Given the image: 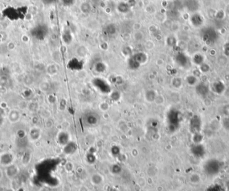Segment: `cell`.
<instances>
[{
  "instance_id": "1",
  "label": "cell",
  "mask_w": 229,
  "mask_h": 191,
  "mask_svg": "<svg viewBox=\"0 0 229 191\" xmlns=\"http://www.w3.org/2000/svg\"><path fill=\"white\" fill-rule=\"evenodd\" d=\"M223 164L217 159H210L204 163L203 170L208 176H215L222 170Z\"/></svg>"
},
{
  "instance_id": "2",
  "label": "cell",
  "mask_w": 229,
  "mask_h": 191,
  "mask_svg": "<svg viewBox=\"0 0 229 191\" xmlns=\"http://www.w3.org/2000/svg\"><path fill=\"white\" fill-rule=\"evenodd\" d=\"M202 128V120L199 115H194L190 121V130L193 134L201 133Z\"/></svg>"
},
{
  "instance_id": "3",
  "label": "cell",
  "mask_w": 229,
  "mask_h": 191,
  "mask_svg": "<svg viewBox=\"0 0 229 191\" xmlns=\"http://www.w3.org/2000/svg\"><path fill=\"white\" fill-rule=\"evenodd\" d=\"M191 152L197 158H203L206 155V149L203 144L194 143L191 148Z\"/></svg>"
},
{
  "instance_id": "4",
  "label": "cell",
  "mask_w": 229,
  "mask_h": 191,
  "mask_svg": "<svg viewBox=\"0 0 229 191\" xmlns=\"http://www.w3.org/2000/svg\"><path fill=\"white\" fill-rule=\"evenodd\" d=\"M196 92L198 95L202 97L207 96L210 92V87L208 84L205 82L198 83L196 85Z\"/></svg>"
},
{
  "instance_id": "5",
  "label": "cell",
  "mask_w": 229,
  "mask_h": 191,
  "mask_svg": "<svg viewBox=\"0 0 229 191\" xmlns=\"http://www.w3.org/2000/svg\"><path fill=\"white\" fill-rule=\"evenodd\" d=\"M226 87L223 81H215L211 85V90L217 95H221L225 91Z\"/></svg>"
},
{
  "instance_id": "6",
  "label": "cell",
  "mask_w": 229,
  "mask_h": 191,
  "mask_svg": "<svg viewBox=\"0 0 229 191\" xmlns=\"http://www.w3.org/2000/svg\"><path fill=\"white\" fill-rule=\"evenodd\" d=\"M14 161L13 155L9 153L6 152L2 155H0V164L3 166H7L12 164Z\"/></svg>"
},
{
  "instance_id": "7",
  "label": "cell",
  "mask_w": 229,
  "mask_h": 191,
  "mask_svg": "<svg viewBox=\"0 0 229 191\" xmlns=\"http://www.w3.org/2000/svg\"><path fill=\"white\" fill-rule=\"evenodd\" d=\"M18 172L19 168L16 165L11 164L6 166V173L7 176L10 178H14L18 174Z\"/></svg>"
},
{
  "instance_id": "8",
  "label": "cell",
  "mask_w": 229,
  "mask_h": 191,
  "mask_svg": "<svg viewBox=\"0 0 229 191\" xmlns=\"http://www.w3.org/2000/svg\"><path fill=\"white\" fill-rule=\"evenodd\" d=\"M169 119L170 120V122H172V123H174V125L176 124L177 125L180 122L181 114L180 111L173 110L172 111H170L169 113Z\"/></svg>"
},
{
  "instance_id": "9",
  "label": "cell",
  "mask_w": 229,
  "mask_h": 191,
  "mask_svg": "<svg viewBox=\"0 0 229 191\" xmlns=\"http://www.w3.org/2000/svg\"><path fill=\"white\" fill-rule=\"evenodd\" d=\"M131 58L132 60H133L139 66H141V64L145 63L147 60V56L146 54L143 52H138L137 54H135Z\"/></svg>"
},
{
  "instance_id": "10",
  "label": "cell",
  "mask_w": 229,
  "mask_h": 191,
  "mask_svg": "<svg viewBox=\"0 0 229 191\" xmlns=\"http://www.w3.org/2000/svg\"><path fill=\"white\" fill-rule=\"evenodd\" d=\"M7 118H8L9 122L14 123L18 122L19 120L20 119V113L18 110H11L8 114V116H7Z\"/></svg>"
},
{
  "instance_id": "11",
  "label": "cell",
  "mask_w": 229,
  "mask_h": 191,
  "mask_svg": "<svg viewBox=\"0 0 229 191\" xmlns=\"http://www.w3.org/2000/svg\"><path fill=\"white\" fill-rule=\"evenodd\" d=\"M176 60L177 63L180 66H181V67H188V63H189L188 59V58L186 57V56L184 55V54H178V55L176 56Z\"/></svg>"
},
{
  "instance_id": "12",
  "label": "cell",
  "mask_w": 229,
  "mask_h": 191,
  "mask_svg": "<svg viewBox=\"0 0 229 191\" xmlns=\"http://www.w3.org/2000/svg\"><path fill=\"white\" fill-rule=\"evenodd\" d=\"M40 131L36 127L32 128L29 132V136L31 140L32 141H36L38 138H40Z\"/></svg>"
},
{
  "instance_id": "13",
  "label": "cell",
  "mask_w": 229,
  "mask_h": 191,
  "mask_svg": "<svg viewBox=\"0 0 229 191\" xmlns=\"http://www.w3.org/2000/svg\"><path fill=\"white\" fill-rule=\"evenodd\" d=\"M117 9L119 11H120L121 13L125 14V13H127L128 11H129V10H131V7L128 3L121 2L118 5Z\"/></svg>"
},
{
  "instance_id": "14",
  "label": "cell",
  "mask_w": 229,
  "mask_h": 191,
  "mask_svg": "<svg viewBox=\"0 0 229 191\" xmlns=\"http://www.w3.org/2000/svg\"><path fill=\"white\" fill-rule=\"evenodd\" d=\"M86 121L88 122V124L91 125H94L96 124L98 121V117L96 115V114H89L86 117Z\"/></svg>"
},
{
  "instance_id": "15",
  "label": "cell",
  "mask_w": 229,
  "mask_h": 191,
  "mask_svg": "<svg viewBox=\"0 0 229 191\" xmlns=\"http://www.w3.org/2000/svg\"><path fill=\"white\" fill-rule=\"evenodd\" d=\"M186 81L188 85H189L190 86H196V85L198 84V79L195 77L193 75H190L186 77Z\"/></svg>"
},
{
  "instance_id": "16",
  "label": "cell",
  "mask_w": 229,
  "mask_h": 191,
  "mask_svg": "<svg viewBox=\"0 0 229 191\" xmlns=\"http://www.w3.org/2000/svg\"><path fill=\"white\" fill-rule=\"evenodd\" d=\"M156 95L157 94L155 93L153 90H150V91L146 92L145 95L146 101H147V102H153V101H154L155 99H156V97H151V95Z\"/></svg>"
},
{
  "instance_id": "17",
  "label": "cell",
  "mask_w": 229,
  "mask_h": 191,
  "mask_svg": "<svg viewBox=\"0 0 229 191\" xmlns=\"http://www.w3.org/2000/svg\"><path fill=\"white\" fill-rule=\"evenodd\" d=\"M223 188L219 184H215L208 187L206 191H223Z\"/></svg>"
},
{
  "instance_id": "18",
  "label": "cell",
  "mask_w": 229,
  "mask_h": 191,
  "mask_svg": "<svg viewBox=\"0 0 229 191\" xmlns=\"http://www.w3.org/2000/svg\"><path fill=\"white\" fill-rule=\"evenodd\" d=\"M106 29V32L108 35H113L116 32V28L115 25L110 24L107 26Z\"/></svg>"
},
{
  "instance_id": "19",
  "label": "cell",
  "mask_w": 229,
  "mask_h": 191,
  "mask_svg": "<svg viewBox=\"0 0 229 191\" xmlns=\"http://www.w3.org/2000/svg\"><path fill=\"white\" fill-rule=\"evenodd\" d=\"M63 38H64V42H66V43L69 44L70 42H71L72 39V36H71V33H70L69 32H66L64 34Z\"/></svg>"
},
{
  "instance_id": "20",
  "label": "cell",
  "mask_w": 229,
  "mask_h": 191,
  "mask_svg": "<svg viewBox=\"0 0 229 191\" xmlns=\"http://www.w3.org/2000/svg\"><path fill=\"white\" fill-rule=\"evenodd\" d=\"M155 102L157 105H160L162 103H164V97H163L162 95H157L156 97V99H155Z\"/></svg>"
},
{
  "instance_id": "21",
  "label": "cell",
  "mask_w": 229,
  "mask_h": 191,
  "mask_svg": "<svg viewBox=\"0 0 229 191\" xmlns=\"http://www.w3.org/2000/svg\"><path fill=\"white\" fill-rule=\"evenodd\" d=\"M61 2L65 6H71L75 3V0H61Z\"/></svg>"
},
{
  "instance_id": "22",
  "label": "cell",
  "mask_w": 229,
  "mask_h": 191,
  "mask_svg": "<svg viewBox=\"0 0 229 191\" xmlns=\"http://www.w3.org/2000/svg\"><path fill=\"white\" fill-rule=\"evenodd\" d=\"M7 78L5 76L3 77H2L1 78H0V85L1 86H6V85H7Z\"/></svg>"
},
{
  "instance_id": "23",
  "label": "cell",
  "mask_w": 229,
  "mask_h": 191,
  "mask_svg": "<svg viewBox=\"0 0 229 191\" xmlns=\"http://www.w3.org/2000/svg\"><path fill=\"white\" fill-rule=\"evenodd\" d=\"M223 126L226 130H229V118H226L223 119Z\"/></svg>"
},
{
  "instance_id": "24",
  "label": "cell",
  "mask_w": 229,
  "mask_h": 191,
  "mask_svg": "<svg viewBox=\"0 0 229 191\" xmlns=\"http://www.w3.org/2000/svg\"><path fill=\"white\" fill-rule=\"evenodd\" d=\"M6 115V111L4 108L2 107H0V118H4Z\"/></svg>"
},
{
  "instance_id": "25",
  "label": "cell",
  "mask_w": 229,
  "mask_h": 191,
  "mask_svg": "<svg viewBox=\"0 0 229 191\" xmlns=\"http://www.w3.org/2000/svg\"><path fill=\"white\" fill-rule=\"evenodd\" d=\"M42 1H43L44 4L50 5V4H52V3L55 2L56 0H42Z\"/></svg>"
},
{
  "instance_id": "26",
  "label": "cell",
  "mask_w": 229,
  "mask_h": 191,
  "mask_svg": "<svg viewBox=\"0 0 229 191\" xmlns=\"http://www.w3.org/2000/svg\"><path fill=\"white\" fill-rule=\"evenodd\" d=\"M3 119H4V118H0V126L3 124Z\"/></svg>"
},
{
  "instance_id": "27",
  "label": "cell",
  "mask_w": 229,
  "mask_h": 191,
  "mask_svg": "<svg viewBox=\"0 0 229 191\" xmlns=\"http://www.w3.org/2000/svg\"><path fill=\"white\" fill-rule=\"evenodd\" d=\"M2 176H3V173H2V171L1 170V169H0V181H1V179L2 178Z\"/></svg>"
},
{
  "instance_id": "28",
  "label": "cell",
  "mask_w": 229,
  "mask_h": 191,
  "mask_svg": "<svg viewBox=\"0 0 229 191\" xmlns=\"http://www.w3.org/2000/svg\"><path fill=\"white\" fill-rule=\"evenodd\" d=\"M5 191H14V190L11 189H7L5 190Z\"/></svg>"
}]
</instances>
